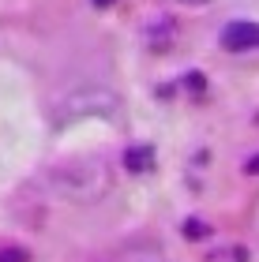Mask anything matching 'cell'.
Here are the masks:
<instances>
[{
  "mask_svg": "<svg viewBox=\"0 0 259 262\" xmlns=\"http://www.w3.org/2000/svg\"><path fill=\"white\" fill-rule=\"evenodd\" d=\"M218 41H222V49H229V53L259 49V23H252V19H233V23L222 27Z\"/></svg>",
  "mask_w": 259,
  "mask_h": 262,
  "instance_id": "obj_1",
  "label": "cell"
},
{
  "mask_svg": "<svg viewBox=\"0 0 259 262\" xmlns=\"http://www.w3.org/2000/svg\"><path fill=\"white\" fill-rule=\"evenodd\" d=\"M124 161H128V169H132V172H147L150 165H154V150H150V146H132Z\"/></svg>",
  "mask_w": 259,
  "mask_h": 262,
  "instance_id": "obj_2",
  "label": "cell"
},
{
  "mask_svg": "<svg viewBox=\"0 0 259 262\" xmlns=\"http://www.w3.org/2000/svg\"><path fill=\"white\" fill-rule=\"evenodd\" d=\"M0 262H27V255H23L19 247H4V251H0Z\"/></svg>",
  "mask_w": 259,
  "mask_h": 262,
  "instance_id": "obj_3",
  "label": "cell"
},
{
  "mask_svg": "<svg viewBox=\"0 0 259 262\" xmlns=\"http://www.w3.org/2000/svg\"><path fill=\"white\" fill-rule=\"evenodd\" d=\"M113 4V0H94V8H109Z\"/></svg>",
  "mask_w": 259,
  "mask_h": 262,
  "instance_id": "obj_4",
  "label": "cell"
},
{
  "mask_svg": "<svg viewBox=\"0 0 259 262\" xmlns=\"http://www.w3.org/2000/svg\"><path fill=\"white\" fill-rule=\"evenodd\" d=\"M248 172H259V158H255V161H252V169H248Z\"/></svg>",
  "mask_w": 259,
  "mask_h": 262,
  "instance_id": "obj_5",
  "label": "cell"
},
{
  "mask_svg": "<svg viewBox=\"0 0 259 262\" xmlns=\"http://www.w3.org/2000/svg\"><path fill=\"white\" fill-rule=\"evenodd\" d=\"M181 4H203V0H181Z\"/></svg>",
  "mask_w": 259,
  "mask_h": 262,
  "instance_id": "obj_6",
  "label": "cell"
}]
</instances>
